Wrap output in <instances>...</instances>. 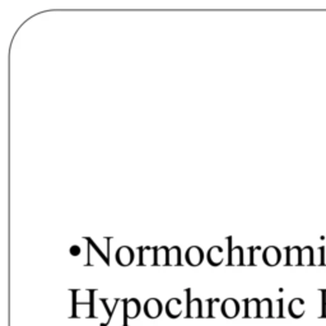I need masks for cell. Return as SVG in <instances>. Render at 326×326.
<instances>
[{
    "instance_id": "16",
    "label": "cell",
    "mask_w": 326,
    "mask_h": 326,
    "mask_svg": "<svg viewBox=\"0 0 326 326\" xmlns=\"http://www.w3.org/2000/svg\"><path fill=\"white\" fill-rule=\"evenodd\" d=\"M120 301H121V300L116 298V300H115V304H114V306H112V310H111L110 306H108V303H107V302H108L107 298H101L102 304H103V307H105L106 312H107V320H106V323H101V325H100V326H107L108 324L111 323V320H112V316H114L115 310H116L117 303H119V302H120Z\"/></svg>"
},
{
    "instance_id": "6",
    "label": "cell",
    "mask_w": 326,
    "mask_h": 326,
    "mask_svg": "<svg viewBox=\"0 0 326 326\" xmlns=\"http://www.w3.org/2000/svg\"><path fill=\"white\" fill-rule=\"evenodd\" d=\"M185 257H186V261L189 263V265L199 266L204 259V252L200 247L194 246L186 251V256Z\"/></svg>"
},
{
    "instance_id": "12",
    "label": "cell",
    "mask_w": 326,
    "mask_h": 326,
    "mask_svg": "<svg viewBox=\"0 0 326 326\" xmlns=\"http://www.w3.org/2000/svg\"><path fill=\"white\" fill-rule=\"evenodd\" d=\"M228 265H244V250L242 247L236 246L232 249L229 246V255H228Z\"/></svg>"
},
{
    "instance_id": "2",
    "label": "cell",
    "mask_w": 326,
    "mask_h": 326,
    "mask_svg": "<svg viewBox=\"0 0 326 326\" xmlns=\"http://www.w3.org/2000/svg\"><path fill=\"white\" fill-rule=\"evenodd\" d=\"M143 311L148 319H158L162 315L163 311V306H162L161 301L157 298H149L148 301L143 306Z\"/></svg>"
},
{
    "instance_id": "18",
    "label": "cell",
    "mask_w": 326,
    "mask_h": 326,
    "mask_svg": "<svg viewBox=\"0 0 326 326\" xmlns=\"http://www.w3.org/2000/svg\"><path fill=\"white\" fill-rule=\"evenodd\" d=\"M157 265H168V249L161 247L157 251Z\"/></svg>"
},
{
    "instance_id": "20",
    "label": "cell",
    "mask_w": 326,
    "mask_h": 326,
    "mask_svg": "<svg viewBox=\"0 0 326 326\" xmlns=\"http://www.w3.org/2000/svg\"><path fill=\"white\" fill-rule=\"evenodd\" d=\"M214 302H218V300H213V298H209V300H206L205 304H206V311H204V317H209V319H213L214 316V312H213V306H214Z\"/></svg>"
},
{
    "instance_id": "19",
    "label": "cell",
    "mask_w": 326,
    "mask_h": 326,
    "mask_svg": "<svg viewBox=\"0 0 326 326\" xmlns=\"http://www.w3.org/2000/svg\"><path fill=\"white\" fill-rule=\"evenodd\" d=\"M301 264L302 265H310L312 264V249L311 247H304L301 251Z\"/></svg>"
},
{
    "instance_id": "10",
    "label": "cell",
    "mask_w": 326,
    "mask_h": 326,
    "mask_svg": "<svg viewBox=\"0 0 326 326\" xmlns=\"http://www.w3.org/2000/svg\"><path fill=\"white\" fill-rule=\"evenodd\" d=\"M264 261H265L266 265L269 266H276V264L280 261V251L276 249V247H268L265 251H264Z\"/></svg>"
},
{
    "instance_id": "15",
    "label": "cell",
    "mask_w": 326,
    "mask_h": 326,
    "mask_svg": "<svg viewBox=\"0 0 326 326\" xmlns=\"http://www.w3.org/2000/svg\"><path fill=\"white\" fill-rule=\"evenodd\" d=\"M288 250V260L287 265H298L301 264V249L300 247H293V249H287Z\"/></svg>"
},
{
    "instance_id": "17",
    "label": "cell",
    "mask_w": 326,
    "mask_h": 326,
    "mask_svg": "<svg viewBox=\"0 0 326 326\" xmlns=\"http://www.w3.org/2000/svg\"><path fill=\"white\" fill-rule=\"evenodd\" d=\"M168 265H181V251L177 246L168 250Z\"/></svg>"
},
{
    "instance_id": "7",
    "label": "cell",
    "mask_w": 326,
    "mask_h": 326,
    "mask_svg": "<svg viewBox=\"0 0 326 326\" xmlns=\"http://www.w3.org/2000/svg\"><path fill=\"white\" fill-rule=\"evenodd\" d=\"M289 315H291L293 319H301L304 316V312H306V307H304V301L301 298H295L289 302L288 306Z\"/></svg>"
},
{
    "instance_id": "1",
    "label": "cell",
    "mask_w": 326,
    "mask_h": 326,
    "mask_svg": "<svg viewBox=\"0 0 326 326\" xmlns=\"http://www.w3.org/2000/svg\"><path fill=\"white\" fill-rule=\"evenodd\" d=\"M123 326H127V320H134L142 312V304L136 298L123 300Z\"/></svg>"
},
{
    "instance_id": "9",
    "label": "cell",
    "mask_w": 326,
    "mask_h": 326,
    "mask_svg": "<svg viewBox=\"0 0 326 326\" xmlns=\"http://www.w3.org/2000/svg\"><path fill=\"white\" fill-rule=\"evenodd\" d=\"M245 303V319H250V317H259V308H260V301L257 298H252V300H244Z\"/></svg>"
},
{
    "instance_id": "4",
    "label": "cell",
    "mask_w": 326,
    "mask_h": 326,
    "mask_svg": "<svg viewBox=\"0 0 326 326\" xmlns=\"http://www.w3.org/2000/svg\"><path fill=\"white\" fill-rule=\"evenodd\" d=\"M140 261L139 265H157V247H139Z\"/></svg>"
},
{
    "instance_id": "14",
    "label": "cell",
    "mask_w": 326,
    "mask_h": 326,
    "mask_svg": "<svg viewBox=\"0 0 326 326\" xmlns=\"http://www.w3.org/2000/svg\"><path fill=\"white\" fill-rule=\"evenodd\" d=\"M259 317H273V302L269 298H264L260 301Z\"/></svg>"
},
{
    "instance_id": "22",
    "label": "cell",
    "mask_w": 326,
    "mask_h": 326,
    "mask_svg": "<svg viewBox=\"0 0 326 326\" xmlns=\"http://www.w3.org/2000/svg\"><path fill=\"white\" fill-rule=\"evenodd\" d=\"M273 317H284L283 315V300H278L276 301V310L273 311Z\"/></svg>"
},
{
    "instance_id": "25",
    "label": "cell",
    "mask_w": 326,
    "mask_h": 326,
    "mask_svg": "<svg viewBox=\"0 0 326 326\" xmlns=\"http://www.w3.org/2000/svg\"><path fill=\"white\" fill-rule=\"evenodd\" d=\"M323 319H326V306H323V314H321V316Z\"/></svg>"
},
{
    "instance_id": "13",
    "label": "cell",
    "mask_w": 326,
    "mask_h": 326,
    "mask_svg": "<svg viewBox=\"0 0 326 326\" xmlns=\"http://www.w3.org/2000/svg\"><path fill=\"white\" fill-rule=\"evenodd\" d=\"M223 250H222L219 246L212 247L208 252V261L212 264L213 266H218L221 265L222 261H223Z\"/></svg>"
},
{
    "instance_id": "21",
    "label": "cell",
    "mask_w": 326,
    "mask_h": 326,
    "mask_svg": "<svg viewBox=\"0 0 326 326\" xmlns=\"http://www.w3.org/2000/svg\"><path fill=\"white\" fill-rule=\"evenodd\" d=\"M88 293H89V302H91V307H89V316L88 319H95V293L96 291H93V289H88Z\"/></svg>"
},
{
    "instance_id": "8",
    "label": "cell",
    "mask_w": 326,
    "mask_h": 326,
    "mask_svg": "<svg viewBox=\"0 0 326 326\" xmlns=\"http://www.w3.org/2000/svg\"><path fill=\"white\" fill-rule=\"evenodd\" d=\"M116 260L121 266H129L134 260V251L127 246L120 247L116 252Z\"/></svg>"
},
{
    "instance_id": "5",
    "label": "cell",
    "mask_w": 326,
    "mask_h": 326,
    "mask_svg": "<svg viewBox=\"0 0 326 326\" xmlns=\"http://www.w3.org/2000/svg\"><path fill=\"white\" fill-rule=\"evenodd\" d=\"M166 314L170 319H177L182 315V302L178 298H171L166 303Z\"/></svg>"
},
{
    "instance_id": "24",
    "label": "cell",
    "mask_w": 326,
    "mask_h": 326,
    "mask_svg": "<svg viewBox=\"0 0 326 326\" xmlns=\"http://www.w3.org/2000/svg\"><path fill=\"white\" fill-rule=\"evenodd\" d=\"M321 293H323V306H326V289L321 291Z\"/></svg>"
},
{
    "instance_id": "23",
    "label": "cell",
    "mask_w": 326,
    "mask_h": 326,
    "mask_svg": "<svg viewBox=\"0 0 326 326\" xmlns=\"http://www.w3.org/2000/svg\"><path fill=\"white\" fill-rule=\"evenodd\" d=\"M80 247L79 246H72V249H70V253L73 255V256H78V255H80Z\"/></svg>"
},
{
    "instance_id": "11",
    "label": "cell",
    "mask_w": 326,
    "mask_h": 326,
    "mask_svg": "<svg viewBox=\"0 0 326 326\" xmlns=\"http://www.w3.org/2000/svg\"><path fill=\"white\" fill-rule=\"evenodd\" d=\"M186 319H191V317H204V307H203V302L200 298H194L191 301L190 304V310L189 312H186Z\"/></svg>"
},
{
    "instance_id": "3",
    "label": "cell",
    "mask_w": 326,
    "mask_h": 326,
    "mask_svg": "<svg viewBox=\"0 0 326 326\" xmlns=\"http://www.w3.org/2000/svg\"><path fill=\"white\" fill-rule=\"evenodd\" d=\"M221 312L226 319H234L240 312V303L234 298H227L222 303Z\"/></svg>"
}]
</instances>
